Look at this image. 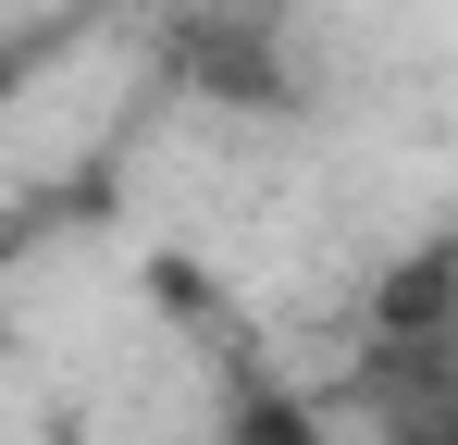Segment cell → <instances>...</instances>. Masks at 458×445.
<instances>
[{
    "label": "cell",
    "mask_w": 458,
    "mask_h": 445,
    "mask_svg": "<svg viewBox=\"0 0 458 445\" xmlns=\"http://www.w3.org/2000/svg\"><path fill=\"white\" fill-rule=\"evenodd\" d=\"M174 87L224 99V112H298L310 74H298V38H285V0H199L174 13Z\"/></svg>",
    "instance_id": "obj_1"
},
{
    "label": "cell",
    "mask_w": 458,
    "mask_h": 445,
    "mask_svg": "<svg viewBox=\"0 0 458 445\" xmlns=\"http://www.w3.org/2000/svg\"><path fill=\"white\" fill-rule=\"evenodd\" d=\"M458 334V235H434L421 260H396L372 285V347H396V359H434Z\"/></svg>",
    "instance_id": "obj_2"
},
{
    "label": "cell",
    "mask_w": 458,
    "mask_h": 445,
    "mask_svg": "<svg viewBox=\"0 0 458 445\" xmlns=\"http://www.w3.org/2000/svg\"><path fill=\"white\" fill-rule=\"evenodd\" d=\"M235 445H322V421L298 396H235Z\"/></svg>",
    "instance_id": "obj_3"
},
{
    "label": "cell",
    "mask_w": 458,
    "mask_h": 445,
    "mask_svg": "<svg viewBox=\"0 0 458 445\" xmlns=\"http://www.w3.org/2000/svg\"><path fill=\"white\" fill-rule=\"evenodd\" d=\"M409 445H458V408H434V421H409Z\"/></svg>",
    "instance_id": "obj_4"
},
{
    "label": "cell",
    "mask_w": 458,
    "mask_h": 445,
    "mask_svg": "<svg viewBox=\"0 0 458 445\" xmlns=\"http://www.w3.org/2000/svg\"><path fill=\"white\" fill-rule=\"evenodd\" d=\"M0 87H13V63H0Z\"/></svg>",
    "instance_id": "obj_5"
}]
</instances>
